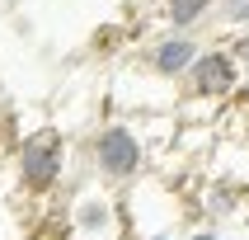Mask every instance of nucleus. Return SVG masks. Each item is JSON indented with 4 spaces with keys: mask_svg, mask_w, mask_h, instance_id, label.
Instances as JSON below:
<instances>
[{
    "mask_svg": "<svg viewBox=\"0 0 249 240\" xmlns=\"http://www.w3.org/2000/svg\"><path fill=\"white\" fill-rule=\"evenodd\" d=\"M197 52H202V42L188 33V28H169V33H160V38L146 47V75H155V80H183L188 75V66L197 61Z\"/></svg>",
    "mask_w": 249,
    "mask_h": 240,
    "instance_id": "20e7f679",
    "label": "nucleus"
},
{
    "mask_svg": "<svg viewBox=\"0 0 249 240\" xmlns=\"http://www.w3.org/2000/svg\"><path fill=\"white\" fill-rule=\"evenodd\" d=\"M141 240H174L169 231H155V236H141Z\"/></svg>",
    "mask_w": 249,
    "mask_h": 240,
    "instance_id": "9b49d317",
    "label": "nucleus"
},
{
    "mask_svg": "<svg viewBox=\"0 0 249 240\" xmlns=\"http://www.w3.org/2000/svg\"><path fill=\"white\" fill-rule=\"evenodd\" d=\"M240 80H245V66L235 61L231 47H202L197 61L188 66V75H183L188 94H193V99H212V104L231 99L240 90Z\"/></svg>",
    "mask_w": 249,
    "mask_h": 240,
    "instance_id": "f03ea898",
    "label": "nucleus"
},
{
    "mask_svg": "<svg viewBox=\"0 0 249 240\" xmlns=\"http://www.w3.org/2000/svg\"><path fill=\"white\" fill-rule=\"evenodd\" d=\"M183 240H221L216 231H193V236H183Z\"/></svg>",
    "mask_w": 249,
    "mask_h": 240,
    "instance_id": "9d476101",
    "label": "nucleus"
},
{
    "mask_svg": "<svg viewBox=\"0 0 249 240\" xmlns=\"http://www.w3.org/2000/svg\"><path fill=\"white\" fill-rule=\"evenodd\" d=\"M61 165H66V141L56 137V132H33V137L19 141V179L24 188L33 193H47L61 184Z\"/></svg>",
    "mask_w": 249,
    "mask_h": 240,
    "instance_id": "7ed1b4c3",
    "label": "nucleus"
},
{
    "mask_svg": "<svg viewBox=\"0 0 249 240\" xmlns=\"http://www.w3.org/2000/svg\"><path fill=\"white\" fill-rule=\"evenodd\" d=\"M212 10H216V0H160L165 24H169V28H188V33H193L197 24H207Z\"/></svg>",
    "mask_w": 249,
    "mask_h": 240,
    "instance_id": "423d86ee",
    "label": "nucleus"
},
{
    "mask_svg": "<svg viewBox=\"0 0 249 240\" xmlns=\"http://www.w3.org/2000/svg\"><path fill=\"white\" fill-rule=\"evenodd\" d=\"M75 231H80L85 240L108 236V231H113V203H108V198H99V193L80 198V207H75Z\"/></svg>",
    "mask_w": 249,
    "mask_h": 240,
    "instance_id": "39448f33",
    "label": "nucleus"
},
{
    "mask_svg": "<svg viewBox=\"0 0 249 240\" xmlns=\"http://www.w3.org/2000/svg\"><path fill=\"white\" fill-rule=\"evenodd\" d=\"M216 24H226L231 33H240V28H249V0H216Z\"/></svg>",
    "mask_w": 249,
    "mask_h": 240,
    "instance_id": "6e6552de",
    "label": "nucleus"
},
{
    "mask_svg": "<svg viewBox=\"0 0 249 240\" xmlns=\"http://www.w3.org/2000/svg\"><path fill=\"white\" fill-rule=\"evenodd\" d=\"M231 52H235V61L245 66V75H249V28H240L235 38H231Z\"/></svg>",
    "mask_w": 249,
    "mask_h": 240,
    "instance_id": "1a4fd4ad",
    "label": "nucleus"
},
{
    "mask_svg": "<svg viewBox=\"0 0 249 240\" xmlns=\"http://www.w3.org/2000/svg\"><path fill=\"white\" fill-rule=\"evenodd\" d=\"M240 198H245V184L231 179V174H221V179H212L202 207H207V217H231V212L240 207Z\"/></svg>",
    "mask_w": 249,
    "mask_h": 240,
    "instance_id": "0eeeda50",
    "label": "nucleus"
},
{
    "mask_svg": "<svg viewBox=\"0 0 249 240\" xmlns=\"http://www.w3.org/2000/svg\"><path fill=\"white\" fill-rule=\"evenodd\" d=\"M89 160L108 184H132L146 169V137L132 123H104L89 137Z\"/></svg>",
    "mask_w": 249,
    "mask_h": 240,
    "instance_id": "f257e3e1",
    "label": "nucleus"
}]
</instances>
